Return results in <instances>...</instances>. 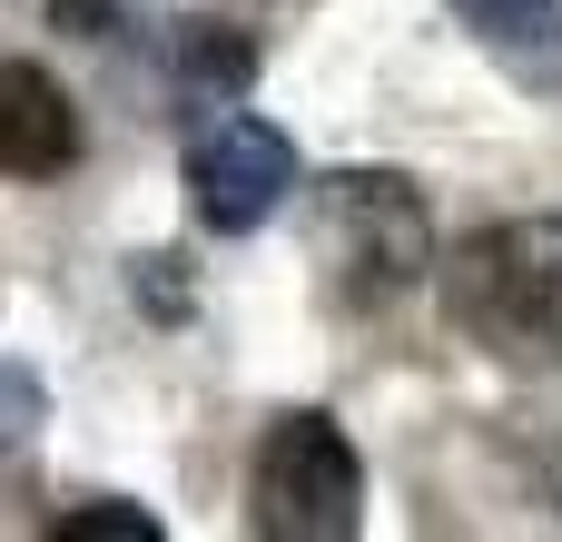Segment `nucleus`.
Listing matches in <instances>:
<instances>
[{
    "label": "nucleus",
    "mask_w": 562,
    "mask_h": 542,
    "mask_svg": "<svg viewBox=\"0 0 562 542\" xmlns=\"http://www.w3.org/2000/svg\"><path fill=\"white\" fill-rule=\"evenodd\" d=\"M247 39H227L217 20H178V79L198 89V99H237L247 89Z\"/></svg>",
    "instance_id": "obj_7"
},
{
    "label": "nucleus",
    "mask_w": 562,
    "mask_h": 542,
    "mask_svg": "<svg viewBox=\"0 0 562 542\" xmlns=\"http://www.w3.org/2000/svg\"><path fill=\"white\" fill-rule=\"evenodd\" d=\"M454 20L484 39V59L524 89H562V0H454Z\"/></svg>",
    "instance_id": "obj_6"
},
{
    "label": "nucleus",
    "mask_w": 562,
    "mask_h": 542,
    "mask_svg": "<svg viewBox=\"0 0 562 542\" xmlns=\"http://www.w3.org/2000/svg\"><path fill=\"white\" fill-rule=\"evenodd\" d=\"M286 197H296V138L277 118H247V109L198 118V138H188V207H198V227L257 237Z\"/></svg>",
    "instance_id": "obj_4"
},
{
    "label": "nucleus",
    "mask_w": 562,
    "mask_h": 542,
    "mask_svg": "<svg viewBox=\"0 0 562 542\" xmlns=\"http://www.w3.org/2000/svg\"><path fill=\"white\" fill-rule=\"evenodd\" d=\"M79 158V109L40 59H0V178H59Z\"/></svg>",
    "instance_id": "obj_5"
},
{
    "label": "nucleus",
    "mask_w": 562,
    "mask_h": 542,
    "mask_svg": "<svg viewBox=\"0 0 562 542\" xmlns=\"http://www.w3.org/2000/svg\"><path fill=\"white\" fill-rule=\"evenodd\" d=\"M59 533L69 542H158V513L148 504H79V513H59Z\"/></svg>",
    "instance_id": "obj_8"
},
{
    "label": "nucleus",
    "mask_w": 562,
    "mask_h": 542,
    "mask_svg": "<svg viewBox=\"0 0 562 542\" xmlns=\"http://www.w3.org/2000/svg\"><path fill=\"white\" fill-rule=\"evenodd\" d=\"M306 247H316L336 306H395L435 267L425 197L395 168H336V178H316L306 188Z\"/></svg>",
    "instance_id": "obj_2"
},
{
    "label": "nucleus",
    "mask_w": 562,
    "mask_h": 542,
    "mask_svg": "<svg viewBox=\"0 0 562 542\" xmlns=\"http://www.w3.org/2000/svg\"><path fill=\"white\" fill-rule=\"evenodd\" d=\"M366 523V464L336 415H277L247 464V533L267 542H346Z\"/></svg>",
    "instance_id": "obj_3"
},
{
    "label": "nucleus",
    "mask_w": 562,
    "mask_h": 542,
    "mask_svg": "<svg viewBox=\"0 0 562 542\" xmlns=\"http://www.w3.org/2000/svg\"><path fill=\"white\" fill-rule=\"evenodd\" d=\"M445 316L504 365H562V217L474 227L445 257Z\"/></svg>",
    "instance_id": "obj_1"
}]
</instances>
